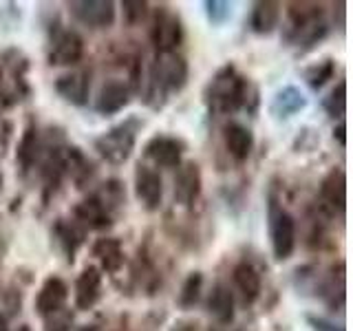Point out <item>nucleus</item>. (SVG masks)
Wrapping results in <instances>:
<instances>
[{"label":"nucleus","mask_w":353,"mask_h":331,"mask_svg":"<svg viewBox=\"0 0 353 331\" xmlns=\"http://www.w3.org/2000/svg\"><path fill=\"white\" fill-rule=\"evenodd\" d=\"M73 217L82 230H106L113 225V212L95 194L77 203L73 208Z\"/></svg>","instance_id":"13"},{"label":"nucleus","mask_w":353,"mask_h":331,"mask_svg":"<svg viewBox=\"0 0 353 331\" xmlns=\"http://www.w3.org/2000/svg\"><path fill=\"white\" fill-rule=\"evenodd\" d=\"M77 331H102V329H99L97 325H84V327H80Z\"/></svg>","instance_id":"41"},{"label":"nucleus","mask_w":353,"mask_h":331,"mask_svg":"<svg viewBox=\"0 0 353 331\" xmlns=\"http://www.w3.org/2000/svg\"><path fill=\"white\" fill-rule=\"evenodd\" d=\"M250 82L245 75H241L234 64H225L219 69L214 77L205 86V104L216 115L236 113L248 104Z\"/></svg>","instance_id":"2"},{"label":"nucleus","mask_w":353,"mask_h":331,"mask_svg":"<svg viewBox=\"0 0 353 331\" xmlns=\"http://www.w3.org/2000/svg\"><path fill=\"white\" fill-rule=\"evenodd\" d=\"M268 221H270V239H272L274 259L287 261L296 248V219L287 212L283 203L274 194L270 197Z\"/></svg>","instance_id":"4"},{"label":"nucleus","mask_w":353,"mask_h":331,"mask_svg":"<svg viewBox=\"0 0 353 331\" xmlns=\"http://www.w3.org/2000/svg\"><path fill=\"white\" fill-rule=\"evenodd\" d=\"M170 331H194V327L190 323H176Z\"/></svg>","instance_id":"39"},{"label":"nucleus","mask_w":353,"mask_h":331,"mask_svg":"<svg viewBox=\"0 0 353 331\" xmlns=\"http://www.w3.org/2000/svg\"><path fill=\"white\" fill-rule=\"evenodd\" d=\"M210 331H232V327L230 325H216V327H212Z\"/></svg>","instance_id":"42"},{"label":"nucleus","mask_w":353,"mask_h":331,"mask_svg":"<svg viewBox=\"0 0 353 331\" xmlns=\"http://www.w3.org/2000/svg\"><path fill=\"white\" fill-rule=\"evenodd\" d=\"M11 132H14V124L9 119H0V157H5V150L9 148Z\"/></svg>","instance_id":"37"},{"label":"nucleus","mask_w":353,"mask_h":331,"mask_svg":"<svg viewBox=\"0 0 353 331\" xmlns=\"http://www.w3.org/2000/svg\"><path fill=\"white\" fill-rule=\"evenodd\" d=\"M95 197L110 210V212L115 214V210L121 208V205H124V201H126V190H124V185H121L117 179H110V181H106L102 185V190L95 192Z\"/></svg>","instance_id":"32"},{"label":"nucleus","mask_w":353,"mask_h":331,"mask_svg":"<svg viewBox=\"0 0 353 331\" xmlns=\"http://www.w3.org/2000/svg\"><path fill=\"white\" fill-rule=\"evenodd\" d=\"M84 55V40L77 31L58 27L49 40V64L51 66H75Z\"/></svg>","instance_id":"6"},{"label":"nucleus","mask_w":353,"mask_h":331,"mask_svg":"<svg viewBox=\"0 0 353 331\" xmlns=\"http://www.w3.org/2000/svg\"><path fill=\"white\" fill-rule=\"evenodd\" d=\"M345 203H347V177L342 168L331 170L323 183H320V208L325 210L327 214L334 217L336 212H345Z\"/></svg>","instance_id":"11"},{"label":"nucleus","mask_w":353,"mask_h":331,"mask_svg":"<svg viewBox=\"0 0 353 331\" xmlns=\"http://www.w3.org/2000/svg\"><path fill=\"white\" fill-rule=\"evenodd\" d=\"M25 60H5V64L0 66V113L16 106L29 93V86L25 82Z\"/></svg>","instance_id":"7"},{"label":"nucleus","mask_w":353,"mask_h":331,"mask_svg":"<svg viewBox=\"0 0 353 331\" xmlns=\"http://www.w3.org/2000/svg\"><path fill=\"white\" fill-rule=\"evenodd\" d=\"M334 139H338V143L342 148L347 146V126H345V121H340V124L334 128Z\"/></svg>","instance_id":"38"},{"label":"nucleus","mask_w":353,"mask_h":331,"mask_svg":"<svg viewBox=\"0 0 353 331\" xmlns=\"http://www.w3.org/2000/svg\"><path fill=\"white\" fill-rule=\"evenodd\" d=\"M150 42L159 53H174L183 42V25L170 9H157L150 27Z\"/></svg>","instance_id":"5"},{"label":"nucleus","mask_w":353,"mask_h":331,"mask_svg":"<svg viewBox=\"0 0 353 331\" xmlns=\"http://www.w3.org/2000/svg\"><path fill=\"white\" fill-rule=\"evenodd\" d=\"M201 290H203V274L201 272H192L181 285L179 292V307L181 309H190L199 303L201 298Z\"/></svg>","instance_id":"30"},{"label":"nucleus","mask_w":353,"mask_h":331,"mask_svg":"<svg viewBox=\"0 0 353 331\" xmlns=\"http://www.w3.org/2000/svg\"><path fill=\"white\" fill-rule=\"evenodd\" d=\"M307 108V97L298 86H285L274 95L270 104V113L276 119H290Z\"/></svg>","instance_id":"20"},{"label":"nucleus","mask_w":353,"mask_h":331,"mask_svg":"<svg viewBox=\"0 0 353 331\" xmlns=\"http://www.w3.org/2000/svg\"><path fill=\"white\" fill-rule=\"evenodd\" d=\"M281 22V5L265 0V3H256L250 14V29L259 36H268Z\"/></svg>","instance_id":"24"},{"label":"nucleus","mask_w":353,"mask_h":331,"mask_svg":"<svg viewBox=\"0 0 353 331\" xmlns=\"http://www.w3.org/2000/svg\"><path fill=\"white\" fill-rule=\"evenodd\" d=\"M188 82V62L179 53H157L150 64L146 104L150 108H161L172 93H179Z\"/></svg>","instance_id":"1"},{"label":"nucleus","mask_w":353,"mask_h":331,"mask_svg":"<svg viewBox=\"0 0 353 331\" xmlns=\"http://www.w3.org/2000/svg\"><path fill=\"white\" fill-rule=\"evenodd\" d=\"M203 7H205L208 20L212 22L214 27L225 25V22L230 20V16H232V5L223 3V0H205Z\"/></svg>","instance_id":"33"},{"label":"nucleus","mask_w":353,"mask_h":331,"mask_svg":"<svg viewBox=\"0 0 353 331\" xmlns=\"http://www.w3.org/2000/svg\"><path fill=\"white\" fill-rule=\"evenodd\" d=\"M62 161H64V177H71L77 188H84L88 181H91V177L95 174L93 163L88 161L86 154L75 146H64Z\"/></svg>","instance_id":"21"},{"label":"nucleus","mask_w":353,"mask_h":331,"mask_svg":"<svg viewBox=\"0 0 353 331\" xmlns=\"http://www.w3.org/2000/svg\"><path fill=\"white\" fill-rule=\"evenodd\" d=\"M201 185H203V177L199 163L181 161L176 166V174H174V203L190 208L199 199V194H201Z\"/></svg>","instance_id":"9"},{"label":"nucleus","mask_w":353,"mask_h":331,"mask_svg":"<svg viewBox=\"0 0 353 331\" xmlns=\"http://www.w3.org/2000/svg\"><path fill=\"white\" fill-rule=\"evenodd\" d=\"M99 296H102V270L95 268V265H88L75 281V307L88 312V309L95 307Z\"/></svg>","instance_id":"15"},{"label":"nucleus","mask_w":353,"mask_h":331,"mask_svg":"<svg viewBox=\"0 0 353 331\" xmlns=\"http://www.w3.org/2000/svg\"><path fill=\"white\" fill-rule=\"evenodd\" d=\"M121 9H124V20L126 25L135 27L141 20H146L148 16V3H141V0H126L121 3Z\"/></svg>","instance_id":"35"},{"label":"nucleus","mask_w":353,"mask_h":331,"mask_svg":"<svg viewBox=\"0 0 353 331\" xmlns=\"http://www.w3.org/2000/svg\"><path fill=\"white\" fill-rule=\"evenodd\" d=\"M208 312L216 325H230L234 320V296L225 285H216L208 296Z\"/></svg>","instance_id":"26"},{"label":"nucleus","mask_w":353,"mask_h":331,"mask_svg":"<svg viewBox=\"0 0 353 331\" xmlns=\"http://www.w3.org/2000/svg\"><path fill=\"white\" fill-rule=\"evenodd\" d=\"M232 279H234V287L239 290V294L243 296V303L252 305L256 298L261 296V274L256 272L252 263L243 261L239 263L234 272H232Z\"/></svg>","instance_id":"23"},{"label":"nucleus","mask_w":353,"mask_h":331,"mask_svg":"<svg viewBox=\"0 0 353 331\" xmlns=\"http://www.w3.org/2000/svg\"><path fill=\"white\" fill-rule=\"evenodd\" d=\"M71 16L88 29H108L115 22V3L110 0H75L69 3Z\"/></svg>","instance_id":"8"},{"label":"nucleus","mask_w":353,"mask_h":331,"mask_svg":"<svg viewBox=\"0 0 353 331\" xmlns=\"http://www.w3.org/2000/svg\"><path fill=\"white\" fill-rule=\"evenodd\" d=\"M137 130H139V119L128 117L126 121H121V124L102 132V135L93 141V146L102 159H106L113 166H119V163L128 161L132 150H135Z\"/></svg>","instance_id":"3"},{"label":"nucleus","mask_w":353,"mask_h":331,"mask_svg":"<svg viewBox=\"0 0 353 331\" xmlns=\"http://www.w3.org/2000/svg\"><path fill=\"white\" fill-rule=\"evenodd\" d=\"M55 91L69 104L84 106L88 102V93H91V73L82 69L64 73L55 80Z\"/></svg>","instance_id":"14"},{"label":"nucleus","mask_w":353,"mask_h":331,"mask_svg":"<svg viewBox=\"0 0 353 331\" xmlns=\"http://www.w3.org/2000/svg\"><path fill=\"white\" fill-rule=\"evenodd\" d=\"M287 16H290V33L303 29L312 22L323 20V7L318 3H290L287 5Z\"/></svg>","instance_id":"28"},{"label":"nucleus","mask_w":353,"mask_h":331,"mask_svg":"<svg viewBox=\"0 0 353 331\" xmlns=\"http://www.w3.org/2000/svg\"><path fill=\"white\" fill-rule=\"evenodd\" d=\"M130 102V86L121 80H110L102 88L95 99V110L99 115H115L124 110Z\"/></svg>","instance_id":"16"},{"label":"nucleus","mask_w":353,"mask_h":331,"mask_svg":"<svg viewBox=\"0 0 353 331\" xmlns=\"http://www.w3.org/2000/svg\"><path fill=\"white\" fill-rule=\"evenodd\" d=\"M181 154H183V141L168 135L152 137L146 143V148H143V157L150 159L157 168H176L181 163Z\"/></svg>","instance_id":"12"},{"label":"nucleus","mask_w":353,"mask_h":331,"mask_svg":"<svg viewBox=\"0 0 353 331\" xmlns=\"http://www.w3.org/2000/svg\"><path fill=\"white\" fill-rule=\"evenodd\" d=\"M223 143H225V150L232 159L245 161L254 150V135H252V130L245 128L243 124L230 121V124L223 128Z\"/></svg>","instance_id":"19"},{"label":"nucleus","mask_w":353,"mask_h":331,"mask_svg":"<svg viewBox=\"0 0 353 331\" xmlns=\"http://www.w3.org/2000/svg\"><path fill=\"white\" fill-rule=\"evenodd\" d=\"M320 296L325 298V303L329 307H345V265L340 263V268H336L327 274V279L320 283Z\"/></svg>","instance_id":"27"},{"label":"nucleus","mask_w":353,"mask_h":331,"mask_svg":"<svg viewBox=\"0 0 353 331\" xmlns=\"http://www.w3.org/2000/svg\"><path fill=\"white\" fill-rule=\"evenodd\" d=\"M86 237V230H82L75 221H66V219H58L53 225V239L58 243V248L62 250V254L66 257V261L73 263L77 250L82 248Z\"/></svg>","instance_id":"18"},{"label":"nucleus","mask_w":353,"mask_h":331,"mask_svg":"<svg viewBox=\"0 0 353 331\" xmlns=\"http://www.w3.org/2000/svg\"><path fill=\"white\" fill-rule=\"evenodd\" d=\"M93 257L99 261L102 270L108 274H117L124 268V248H121V241L113 237H102L93 243Z\"/></svg>","instance_id":"22"},{"label":"nucleus","mask_w":353,"mask_h":331,"mask_svg":"<svg viewBox=\"0 0 353 331\" xmlns=\"http://www.w3.org/2000/svg\"><path fill=\"white\" fill-rule=\"evenodd\" d=\"M18 331H31V329H29V327H20Z\"/></svg>","instance_id":"43"},{"label":"nucleus","mask_w":353,"mask_h":331,"mask_svg":"<svg viewBox=\"0 0 353 331\" xmlns=\"http://www.w3.org/2000/svg\"><path fill=\"white\" fill-rule=\"evenodd\" d=\"M66 298H69V287H66V283L58 279V276H49V279L42 283L38 298H36L38 314L44 318L53 312H58V309L66 307Z\"/></svg>","instance_id":"17"},{"label":"nucleus","mask_w":353,"mask_h":331,"mask_svg":"<svg viewBox=\"0 0 353 331\" xmlns=\"http://www.w3.org/2000/svg\"><path fill=\"white\" fill-rule=\"evenodd\" d=\"M71 327H73V314L66 307L44 316V331H71Z\"/></svg>","instance_id":"34"},{"label":"nucleus","mask_w":353,"mask_h":331,"mask_svg":"<svg viewBox=\"0 0 353 331\" xmlns=\"http://www.w3.org/2000/svg\"><path fill=\"white\" fill-rule=\"evenodd\" d=\"M0 331H9V323H7L5 314H0Z\"/></svg>","instance_id":"40"},{"label":"nucleus","mask_w":353,"mask_h":331,"mask_svg":"<svg viewBox=\"0 0 353 331\" xmlns=\"http://www.w3.org/2000/svg\"><path fill=\"white\" fill-rule=\"evenodd\" d=\"M42 150H44V146H42V141H40L38 128L36 126H27V130L22 132V139L18 143V152H16V159L20 163V170L25 172V174L29 170H33V166L38 163Z\"/></svg>","instance_id":"25"},{"label":"nucleus","mask_w":353,"mask_h":331,"mask_svg":"<svg viewBox=\"0 0 353 331\" xmlns=\"http://www.w3.org/2000/svg\"><path fill=\"white\" fill-rule=\"evenodd\" d=\"M135 197L139 199V203L148 210V212H154V210L161 208L163 201V181L159 172L154 168H148V166L139 163L135 168Z\"/></svg>","instance_id":"10"},{"label":"nucleus","mask_w":353,"mask_h":331,"mask_svg":"<svg viewBox=\"0 0 353 331\" xmlns=\"http://www.w3.org/2000/svg\"><path fill=\"white\" fill-rule=\"evenodd\" d=\"M305 320H307V325L312 327L314 331H345V327H342V325H336L334 320H329V318H325V316L307 314Z\"/></svg>","instance_id":"36"},{"label":"nucleus","mask_w":353,"mask_h":331,"mask_svg":"<svg viewBox=\"0 0 353 331\" xmlns=\"http://www.w3.org/2000/svg\"><path fill=\"white\" fill-rule=\"evenodd\" d=\"M334 75H336V62L331 58H323L305 69V80L314 91H320L329 80H334Z\"/></svg>","instance_id":"29"},{"label":"nucleus","mask_w":353,"mask_h":331,"mask_svg":"<svg viewBox=\"0 0 353 331\" xmlns=\"http://www.w3.org/2000/svg\"><path fill=\"white\" fill-rule=\"evenodd\" d=\"M323 108L327 110V115L334 119L345 117L347 113V82L345 80H340L334 91L323 99Z\"/></svg>","instance_id":"31"}]
</instances>
